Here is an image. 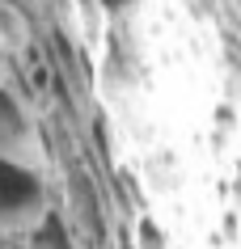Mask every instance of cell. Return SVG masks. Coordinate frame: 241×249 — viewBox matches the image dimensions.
<instances>
[{
	"label": "cell",
	"instance_id": "1",
	"mask_svg": "<svg viewBox=\"0 0 241 249\" xmlns=\"http://www.w3.org/2000/svg\"><path fill=\"white\" fill-rule=\"evenodd\" d=\"M51 207H55V195L47 173L0 157V228L4 232L21 241Z\"/></svg>",
	"mask_w": 241,
	"mask_h": 249
},
{
	"label": "cell",
	"instance_id": "2",
	"mask_svg": "<svg viewBox=\"0 0 241 249\" xmlns=\"http://www.w3.org/2000/svg\"><path fill=\"white\" fill-rule=\"evenodd\" d=\"M0 157L17 160L26 169H38V173H47V165H51V144L38 131L34 110L4 80H0Z\"/></svg>",
	"mask_w": 241,
	"mask_h": 249
},
{
	"label": "cell",
	"instance_id": "3",
	"mask_svg": "<svg viewBox=\"0 0 241 249\" xmlns=\"http://www.w3.org/2000/svg\"><path fill=\"white\" fill-rule=\"evenodd\" d=\"M64 195H68V207H59V211L76 228V236L106 241V211L97 203V186L89 182L85 165H76V160H64Z\"/></svg>",
	"mask_w": 241,
	"mask_h": 249
},
{
	"label": "cell",
	"instance_id": "4",
	"mask_svg": "<svg viewBox=\"0 0 241 249\" xmlns=\"http://www.w3.org/2000/svg\"><path fill=\"white\" fill-rule=\"evenodd\" d=\"M21 249H80L76 228L68 224V215L59 207H51L26 236H21Z\"/></svg>",
	"mask_w": 241,
	"mask_h": 249
},
{
	"label": "cell",
	"instance_id": "5",
	"mask_svg": "<svg viewBox=\"0 0 241 249\" xmlns=\"http://www.w3.org/2000/svg\"><path fill=\"white\" fill-rule=\"evenodd\" d=\"M140 232H144V249H161V232L152 228V220L140 224Z\"/></svg>",
	"mask_w": 241,
	"mask_h": 249
}]
</instances>
